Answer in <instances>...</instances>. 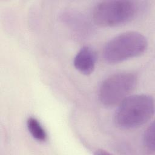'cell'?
<instances>
[{"mask_svg":"<svg viewBox=\"0 0 155 155\" xmlns=\"http://www.w3.org/2000/svg\"><path fill=\"white\" fill-rule=\"evenodd\" d=\"M119 104L114 120L120 129L132 130L141 127L154 115V99L148 94L128 96Z\"/></svg>","mask_w":155,"mask_h":155,"instance_id":"6da1fadb","label":"cell"},{"mask_svg":"<svg viewBox=\"0 0 155 155\" xmlns=\"http://www.w3.org/2000/svg\"><path fill=\"white\" fill-rule=\"evenodd\" d=\"M147 47L145 36L137 31H128L110 39L104 48L103 55L108 64H118L140 56Z\"/></svg>","mask_w":155,"mask_h":155,"instance_id":"7a4b0ae2","label":"cell"},{"mask_svg":"<svg viewBox=\"0 0 155 155\" xmlns=\"http://www.w3.org/2000/svg\"><path fill=\"white\" fill-rule=\"evenodd\" d=\"M139 11V5L133 1H104L93 8V18L100 26L116 27L133 20Z\"/></svg>","mask_w":155,"mask_h":155,"instance_id":"3957f363","label":"cell"},{"mask_svg":"<svg viewBox=\"0 0 155 155\" xmlns=\"http://www.w3.org/2000/svg\"><path fill=\"white\" fill-rule=\"evenodd\" d=\"M137 82V75L131 71L119 72L108 76L99 89L101 103L107 107L120 104L134 90Z\"/></svg>","mask_w":155,"mask_h":155,"instance_id":"277c9868","label":"cell"},{"mask_svg":"<svg viewBox=\"0 0 155 155\" xmlns=\"http://www.w3.org/2000/svg\"><path fill=\"white\" fill-rule=\"evenodd\" d=\"M96 63V53L88 46L82 47L77 53L73 60L75 68L85 75L90 74L94 71Z\"/></svg>","mask_w":155,"mask_h":155,"instance_id":"5b68a950","label":"cell"},{"mask_svg":"<svg viewBox=\"0 0 155 155\" xmlns=\"http://www.w3.org/2000/svg\"><path fill=\"white\" fill-rule=\"evenodd\" d=\"M27 127L31 136L39 142H45L47 140V134L39 122L35 117H30L27 120Z\"/></svg>","mask_w":155,"mask_h":155,"instance_id":"8992f818","label":"cell"},{"mask_svg":"<svg viewBox=\"0 0 155 155\" xmlns=\"http://www.w3.org/2000/svg\"><path fill=\"white\" fill-rule=\"evenodd\" d=\"M143 143L145 148L150 153L155 150L154 143V123L153 122L147 127L143 136Z\"/></svg>","mask_w":155,"mask_h":155,"instance_id":"52a82bcc","label":"cell"}]
</instances>
